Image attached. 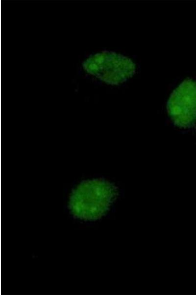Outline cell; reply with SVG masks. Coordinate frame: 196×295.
Listing matches in <instances>:
<instances>
[{"instance_id": "1", "label": "cell", "mask_w": 196, "mask_h": 295, "mask_svg": "<svg viewBox=\"0 0 196 295\" xmlns=\"http://www.w3.org/2000/svg\"><path fill=\"white\" fill-rule=\"evenodd\" d=\"M117 194L116 187L106 180H85L72 193L69 206L72 213L79 218L96 220L107 212Z\"/></svg>"}, {"instance_id": "2", "label": "cell", "mask_w": 196, "mask_h": 295, "mask_svg": "<svg viewBox=\"0 0 196 295\" xmlns=\"http://www.w3.org/2000/svg\"><path fill=\"white\" fill-rule=\"evenodd\" d=\"M82 67L88 74L112 85L125 82L136 70V65L130 59L109 51L90 56L83 62Z\"/></svg>"}, {"instance_id": "3", "label": "cell", "mask_w": 196, "mask_h": 295, "mask_svg": "<svg viewBox=\"0 0 196 295\" xmlns=\"http://www.w3.org/2000/svg\"><path fill=\"white\" fill-rule=\"evenodd\" d=\"M167 107L176 125L183 128L194 125L196 123V81H183L171 94Z\"/></svg>"}]
</instances>
